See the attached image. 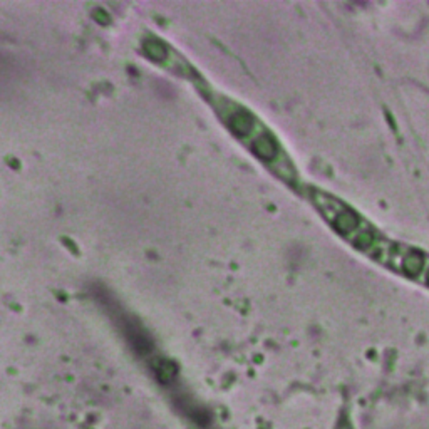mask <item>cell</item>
Returning a JSON list of instances; mask_svg holds the SVG:
<instances>
[{
  "label": "cell",
  "instance_id": "obj_1",
  "mask_svg": "<svg viewBox=\"0 0 429 429\" xmlns=\"http://www.w3.org/2000/svg\"><path fill=\"white\" fill-rule=\"evenodd\" d=\"M310 202L324 220L337 232L355 250L364 253L375 264L387 270L406 277L429 287V255L411 247L396 242L374 227L361 213L339 200L337 196L327 193L321 188H309Z\"/></svg>",
  "mask_w": 429,
  "mask_h": 429
},
{
  "label": "cell",
  "instance_id": "obj_2",
  "mask_svg": "<svg viewBox=\"0 0 429 429\" xmlns=\"http://www.w3.org/2000/svg\"><path fill=\"white\" fill-rule=\"evenodd\" d=\"M252 149L264 161H275L280 156V146L270 133L259 134L252 143Z\"/></svg>",
  "mask_w": 429,
  "mask_h": 429
},
{
  "label": "cell",
  "instance_id": "obj_3",
  "mask_svg": "<svg viewBox=\"0 0 429 429\" xmlns=\"http://www.w3.org/2000/svg\"><path fill=\"white\" fill-rule=\"evenodd\" d=\"M230 126L234 129V133L240 134V136H248L255 128V120L248 114L247 111H236L232 114L230 118Z\"/></svg>",
  "mask_w": 429,
  "mask_h": 429
},
{
  "label": "cell",
  "instance_id": "obj_4",
  "mask_svg": "<svg viewBox=\"0 0 429 429\" xmlns=\"http://www.w3.org/2000/svg\"><path fill=\"white\" fill-rule=\"evenodd\" d=\"M145 52L149 57H153V59H163V57H166V46L163 42H159V40H146L145 42Z\"/></svg>",
  "mask_w": 429,
  "mask_h": 429
}]
</instances>
